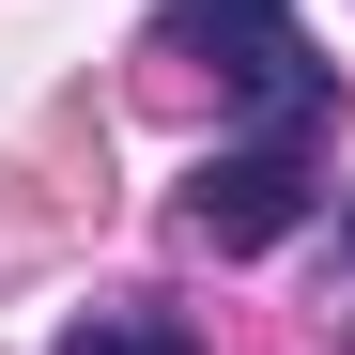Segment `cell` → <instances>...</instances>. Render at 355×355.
<instances>
[{
    "mask_svg": "<svg viewBox=\"0 0 355 355\" xmlns=\"http://www.w3.org/2000/svg\"><path fill=\"white\" fill-rule=\"evenodd\" d=\"M62 355H201V340L170 324L155 293H108V309H78V324H62Z\"/></svg>",
    "mask_w": 355,
    "mask_h": 355,
    "instance_id": "cell-3",
    "label": "cell"
},
{
    "mask_svg": "<svg viewBox=\"0 0 355 355\" xmlns=\"http://www.w3.org/2000/svg\"><path fill=\"white\" fill-rule=\"evenodd\" d=\"M155 31H170V46H216V78L248 93V139H324L340 78L309 62V31H293L278 0H170Z\"/></svg>",
    "mask_w": 355,
    "mask_h": 355,
    "instance_id": "cell-1",
    "label": "cell"
},
{
    "mask_svg": "<svg viewBox=\"0 0 355 355\" xmlns=\"http://www.w3.org/2000/svg\"><path fill=\"white\" fill-rule=\"evenodd\" d=\"M309 216V139H232L186 170V232L201 248H278V232Z\"/></svg>",
    "mask_w": 355,
    "mask_h": 355,
    "instance_id": "cell-2",
    "label": "cell"
}]
</instances>
